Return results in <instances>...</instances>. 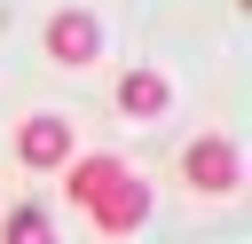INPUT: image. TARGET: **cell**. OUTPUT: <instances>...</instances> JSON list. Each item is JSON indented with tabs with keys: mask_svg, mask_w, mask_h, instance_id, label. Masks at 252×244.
<instances>
[{
	"mask_svg": "<svg viewBox=\"0 0 252 244\" xmlns=\"http://www.w3.org/2000/svg\"><path fill=\"white\" fill-rule=\"evenodd\" d=\"M63 157H79L71 118H63V110H32V118L16 126V165H24V173H55Z\"/></svg>",
	"mask_w": 252,
	"mask_h": 244,
	"instance_id": "7a4b0ae2",
	"label": "cell"
},
{
	"mask_svg": "<svg viewBox=\"0 0 252 244\" xmlns=\"http://www.w3.org/2000/svg\"><path fill=\"white\" fill-rule=\"evenodd\" d=\"M181 181H189L197 197H236V189H244V150H236V134H197V142L181 150Z\"/></svg>",
	"mask_w": 252,
	"mask_h": 244,
	"instance_id": "6da1fadb",
	"label": "cell"
},
{
	"mask_svg": "<svg viewBox=\"0 0 252 244\" xmlns=\"http://www.w3.org/2000/svg\"><path fill=\"white\" fill-rule=\"evenodd\" d=\"M118 110H126V118H165V110H173L165 71H126V79H118Z\"/></svg>",
	"mask_w": 252,
	"mask_h": 244,
	"instance_id": "8992f818",
	"label": "cell"
},
{
	"mask_svg": "<svg viewBox=\"0 0 252 244\" xmlns=\"http://www.w3.org/2000/svg\"><path fill=\"white\" fill-rule=\"evenodd\" d=\"M47 55H55L63 71H87V63L102 55V24H94L87 8H55V16H47Z\"/></svg>",
	"mask_w": 252,
	"mask_h": 244,
	"instance_id": "277c9868",
	"label": "cell"
},
{
	"mask_svg": "<svg viewBox=\"0 0 252 244\" xmlns=\"http://www.w3.org/2000/svg\"><path fill=\"white\" fill-rule=\"evenodd\" d=\"M0 244H55V220H47V205H39V197H16V205L0 213Z\"/></svg>",
	"mask_w": 252,
	"mask_h": 244,
	"instance_id": "52a82bcc",
	"label": "cell"
},
{
	"mask_svg": "<svg viewBox=\"0 0 252 244\" xmlns=\"http://www.w3.org/2000/svg\"><path fill=\"white\" fill-rule=\"evenodd\" d=\"M87 220H94L102 236H134V228L150 220V181L126 165V173L110 181V197H94V205H87Z\"/></svg>",
	"mask_w": 252,
	"mask_h": 244,
	"instance_id": "3957f363",
	"label": "cell"
},
{
	"mask_svg": "<svg viewBox=\"0 0 252 244\" xmlns=\"http://www.w3.org/2000/svg\"><path fill=\"white\" fill-rule=\"evenodd\" d=\"M55 173H63V197H71V205H94V197H110V181L126 173V157H102V150H94V157H63Z\"/></svg>",
	"mask_w": 252,
	"mask_h": 244,
	"instance_id": "5b68a950",
	"label": "cell"
}]
</instances>
